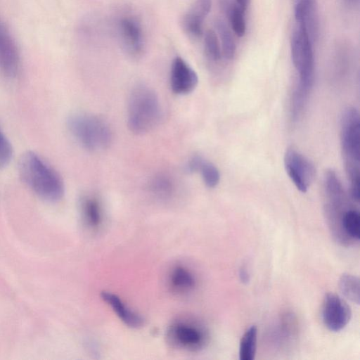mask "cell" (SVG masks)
Returning a JSON list of instances; mask_svg holds the SVG:
<instances>
[{
	"label": "cell",
	"instance_id": "obj_1",
	"mask_svg": "<svg viewBox=\"0 0 360 360\" xmlns=\"http://www.w3.org/2000/svg\"><path fill=\"white\" fill-rule=\"evenodd\" d=\"M18 171L23 182L42 200L57 202L63 198L65 186L61 176L35 153L27 151L22 155Z\"/></svg>",
	"mask_w": 360,
	"mask_h": 360
},
{
	"label": "cell",
	"instance_id": "obj_2",
	"mask_svg": "<svg viewBox=\"0 0 360 360\" xmlns=\"http://www.w3.org/2000/svg\"><path fill=\"white\" fill-rule=\"evenodd\" d=\"M340 143L347 176L350 184L352 199L359 200V112L354 107H347L340 120Z\"/></svg>",
	"mask_w": 360,
	"mask_h": 360
},
{
	"label": "cell",
	"instance_id": "obj_3",
	"mask_svg": "<svg viewBox=\"0 0 360 360\" xmlns=\"http://www.w3.org/2000/svg\"><path fill=\"white\" fill-rule=\"evenodd\" d=\"M162 117L160 102L156 92L150 87L140 84L129 96L127 124L131 131L143 134L153 130Z\"/></svg>",
	"mask_w": 360,
	"mask_h": 360
},
{
	"label": "cell",
	"instance_id": "obj_4",
	"mask_svg": "<svg viewBox=\"0 0 360 360\" xmlns=\"http://www.w3.org/2000/svg\"><path fill=\"white\" fill-rule=\"evenodd\" d=\"M68 130L75 140L89 151L107 148L112 140L109 124L102 117L89 113H75L67 120Z\"/></svg>",
	"mask_w": 360,
	"mask_h": 360
},
{
	"label": "cell",
	"instance_id": "obj_5",
	"mask_svg": "<svg viewBox=\"0 0 360 360\" xmlns=\"http://www.w3.org/2000/svg\"><path fill=\"white\" fill-rule=\"evenodd\" d=\"M166 340L174 349L197 352L205 347L207 335L200 323L193 319L182 317L173 321L168 326Z\"/></svg>",
	"mask_w": 360,
	"mask_h": 360
},
{
	"label": "cell",
	"instance_id": "obj_6",
	"mask_svg": "<svg viewBox=\"0 0 360 360\" xmlns=\"http://www.w3.org/2000/svg\"><path fill=\"white\" fill-rule=\"evenodd\" d=\"M283 162L286 173L295 187L302 193L307 192L315 174L311 162L293 148L286 150Z\"/></svg>",
	"mask_w": 360,
	"mask_h": 360
},
{
	"label": "cell",
	"instance_id": "obj_7",
	"mask_svg": "<svg viewBox=\"0 0 360 360\" xmlns=\"http://www.w3.org/2000/svg\"><path fill=\"white\" fill-rule=\"evenodd\" d=\"M321 316L323 322L328 330L338 332L349 322L352 311L350 307L341 297L329 292L323 298Z\"/></svg>",
	"mask_w": 360,
	"mask_h": 360
},
{
	"label": "cell",
	"instance_id": "obj_8",
	"mask_svg": "<svg viewBox=\"0 0 360 360\" xmlns=\"http://www.w3.org/2000/svg\"><path fill=\"white\" fill-rule=\"evenodd\" d=\"M20 68V54L16 43L7 25L0 20V74L15 77Z\"/></svg>",
	"mask_w": 360,
	"mask_h": 360
},
{
	"label": "cell",
	"instance_id": "obj_9",
	"mask_svg": "<svg viewBox=\"0 0 360 360\" xmlns=\"http://www.w3.org/2000/svg\"><path fill=\"white\" fill-rule=\"evenodd\" d=\"M198 83L195 71L181 57H176L172 63L170 71V86L178 95H186L192 92Z\"/></svg>",
	"mask_w": 360,
	"mask_h": 360
},
{
	"label": "cell",
	"instance_id": "obj_10",
	"mask_svg": "<svg viewBox=\"0 0 360 360\" xmlns=\"http://www.w3.org/2000/svg\"><path fill=\"white\" fill-rule=\"evenodd\" d=\"M118 30L125 50L132 56L140 55L144 47L143 32L141 23L131 15L119 20Z\"/></svg>",
	"mask_w": 360,
	"mask_h": 360
},
{
	"label": "cell",
	"instance_id": "obj_11",
	"mask_svg": "<svg viewBox=\"0 0 360 360\" xmlns=\"http://www.w3.org/2000/svg\"><path fill=\"white\" fill-rule=\"evenodd\" d=\"M294 15L297 26L305 30L314 42L319 26L316 0H295Z\"/></svg>",
	"mask_w": 360,
	"mask_h": 360
},
{
	"label": "cell",
	"instance_id": "obj_12",
	"mask_svg": "<svg viewBox=\"0 0 360 360\" xmlns=\"http://www.w3.org/2000/svg\"><path fill=\"white\" fill-rule=\"evenodd\" d=\"M196 278L187 266L178 264L172 267L167 276V285L170 291L178 296L191 293L196 287Z\"/></svg>",
	"mask_w": 360,
	"mask_h": 360
},
{
	"label": "cell",
	"instance_id": "obj_13",
	"mask_svg": "<svg viewBox=\"0 0 360 360\" xmlns=\"http://www.w3.org/2000/svg\"><path fill=\"white\" fill-rule=\"evenodd\" d=\"M212 8V0H195L184 15L182 24L187 34L199 37L203 33V22Z\"/></svg>",
	"mask_w": 360,
	"mask_h": 360
},
{
	"label": "cell",
	"instance_id": "obj_14",
	"mask_svg": "<svg viewBox=\"0 0 360 360\" xmlns=\"http://www.w3.org/2000/svg\"><path fill=\"white\" fill-rule=\"evenodd\" d=\"M102 300L107 303L118 318L127 326L138 328L143 325V317L129 307L118 295L111 292L103 291Z\"/></svg>",
	"mask_w": 360,
	"mask_h": 360
},
{
	"label": "cell",
	"instance_id": "obj_15",
	"mask_svg": "<svg viewBox=\"0 0 360 360\" xmlns=\"http://www.w3.org/2000/svg\"><path fill=\"white\" fill-rule=\"evenodd\" d=\"M80 211L84 224L91 231H98L102 226L103 212L101 202L94 195H86L80 201Z\"/></svg>",
	"mask_w": 360,
	"mask_h": 360
},
{
	"label": "cell",
	"instance_id": "obj_16",
	"mask_svg": "<svg viewBox=\"0 0 360 360\" xmlns=\"http://www.w3.org/2000/svg\"><path fill=\"white\" fill-rule=\"evenodd\" d=\"M149 188L155 197L162 200H167L173 195L175 191V184L170 176L160 174L151 179Z\"/></svg>",
	"mask_w": 360,
	"mask_h": 360
},
{
	"label": "cell",
	"instance_id": "obj_17",
	"mask_svg": "<svg viewBox=\"0 0 360 360\" xmlns=\"http://www.w3.org/2000/svg\"><path fill=\"white\" fill-rule=\"evenodd\" d=\"M257 342V328L252 325L243 333L239 345V359L253 360L255 357Z\"/></svg>",
	"mask_w": 360,
	"mask_h": 360
},
{
	"label": "cell",
	"instance_id": "obj_18",
	"mask_svg": "<svg viewBox=\"0 0 360 360\" xmlns=\"http://www.w3.org/2000/svg\"><path fill=\"white\" fill-rule=\"evenodd\" d=\"M338 285L340 292L347 299L359 304L360 283L359 277L345 273L340 276Z\"/></svg>",
	"mask_w": 360,
	"mask_h": 360
},
{
	"label": "cell",
	"instance_id": "obj_19",
	"mask_svg": "<svg viewBox=\"0 0 360 360\" xmlns=\"http://www.w3.org/2000/svg\"><path fill=\"white\" fill-rule=\"evenodd\" d=\"M216 28L221 41V54L227 60L233 59L236 53V44L229 27L223 20L219 19L216 22Z\"/></svg>",
	"mask_w": 360,
	"mask_h": 360
},
{
	"label": "cell",
	"instance_id": "obj_20",
	"mask_svg": "<svg viewBox=\"0 0 360 360\" xmlns=\"http://www.w3.org/2000/svg\"><path fill=\"white\" fill-rule=\"evenodd\" d=\"M245 11L235 2L229 6L227 13L234 33L239 37L245 34L246 24L245 19Z\"/></svg>",
	"mask_w": 360,
	"mask_h": 360
},
{
	"label": "cell",
	"instance_id": "obj_21",
	"mask_svg": "<svg viewBox=\"0 0 360 360\" xmlns=\"http://www.w3.org/2000/svg\"><path fill=\"white\" fill-rule=\"evenodd\" d=\"M342 225L345 233L354 240L360 238V216L357 210L350 209L342 216Z\"/></svg>",
	"mask_w": 360,
	"mask_h": 360
},
{
	"label": "cell",
	"instance_id": "obj_22",
	"mask_svg": "<svg viewBox=\"0 0 360 360\" xmlns=\"http://www.w3.org/2000/svg\"><path fill=\"white\" fill-rule=\"evenodd\" d=\"M204 46L207 58L214 62L219 61L221 58V50L218 37L214 31L207 30L205 34Z\"/></svg>",
	"mask_w": 360,
	"mask_h": 360
},
{
	"label": "cell",
	"instance_id": "obj_23",
	"mask_svg": "<svg viewBox=\"0 0 360 360\" xmlns=\"http://www.w3.org/2000/svg\"><path fill=\"white\" fill-rule=\"evenodd\" d=\"M198 172L200 173L205 184L209 188L217 186L220 180V174L217 167L211 162L204 159Z\"/></svg>",
	"mask_w": 360,
	"mask_h": 360
},
{
	"label": "cell",
	"instance_id": "obj_24",
	"mask_svg": "<svg viewBox=\"0 0 360 360\" xmlns=\"http://www.w3.org/2000/svg\"><path fill=\"white\" fill-rule=\"evenodd\" d=\"M13 155L11 143L0 131V169L4 168L10 162Z\"/></svg>",
	"mask_w": 360,
	"mask_h": 360
},
{
	"label": "cell",
	"instance_id": "obj_25",
	"mask_svg": "<svg viewBox=\"0 0 360 360\" xmlns=\"http://www.w3.org/2000/svg\"><path fill=\"white\" fill-rule=\"evenodd\" d=\"M205 158L200 155L192 156L186 163L185 168L188 173L198 172L200 165Z\"/></svg>",
	"mask_w": 360,
	"mask_h": 360
},
{
	"label": "cell",
	"instance_id": "obj_26",
	"mask_svg": "<svg viewBox=\"0 0 360 360\" xmlns=\"http://www.w3.org/2000/svg\"><path fill=\"white\" fill-rule=\"evenodd\" d=\"M239 277L240 281L243 283H247L250 281V276L247 269L244 267H242L239 271Z\"/></svg>",
	"mask_w": 360,
	"mask_h": 360
},
{
	"label": "cell",
	"instance_id": "obj_27",
	"mask_svg": "<svg viewBox=\"0 0 360 360\" xmlns=\"http://www.w3.org/2000/svg\"><path fill=\"white\" fill-rule=\"evenodd\" d=\"M250 1L251 0H235V3L246 11L250 4Z\"/></svg>",
	"mask_w": 360,
	"mask_h": 360
}]
</instances>
